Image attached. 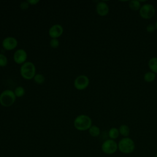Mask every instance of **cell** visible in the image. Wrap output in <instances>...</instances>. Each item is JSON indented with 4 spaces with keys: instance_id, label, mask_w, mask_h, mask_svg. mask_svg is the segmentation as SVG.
Returning a JSON list of instances; mask_svg holds the SVG:
<instances>
[{
    "instance_id": "cell-20",
    "label": "cell",
    "mask_w": 157,
    "mask_h": 157,
    "mask_svg": "<svg viewBox=\"0 0 157 157\" xmlns=\"http://www.w3.org/2000/svg\"><path fill=\"white\" fill-rule=\"evenodd\" d=\"M7 58L2 53H0V67H4L7 64Z\"/></svg>"
},
{
    "instance_id": "cell-6",
    "label": "cell",
    "mask_w": 157,
    "mask_h": 157,
    "mask_svg": "<svg viewBox=\"0 0 157 157\" xmlns=\"http://www.w3.org/2000/svg\"><path fill=\"white\" fill-rule=\"evenodd\" d=\"M139 14L144 19H150L155 14V9L151 4H145L141 6L139 10Z\"/></svg>"
},
{
    "instance_id": "cell-11",
    "label": "cell",
    "mask_w": 157,
    "mask_h": 157,
    "mask_svg": "<svg viewBox=\"0 0 157 157\" xmlns=\"http://www.w3.org/2000/svg\"><path fill=\"white\" fill-rule=\"evenodd\" d=\"M96 10L99 16L105 17L109 12V7L107 3L104 1H101L96 4Z\"/></svg>"
},
{
    "instance_id": "cell-10",
    "label": "cell",
    "mask_w": 157,
    "mask_h": 157,
    "mask_svg": "<svg viewBox=\"0 0 157 157\" xmlns=\"http://www.w3.org/2000/svg\"><path fill=\"white\" fill-rule=\"evenodd\" d=\"M63 33V28L59 24H55L52 25L49 30L48 34L52 39H58Z\"/></svg>"
},
{
    "instance_id": "cell-22",
    "label": "cell",
    "mask_w": 157,
    "mask_h": 157,
    "mask_svg": "<svg viewBox=\"0 0 157 157\" xmlns=\"http://www.w3.org/2000/svg\"><path fill=\"white\" fill-rule=\"evenodd\" d=\"M156 29V28H155V25H153V24H149L146 27V30L147 32L148 33H153Z\"/></svg>"
},
{
    "instance_id": "cell-18",
    "label": "cell",
    "mask_w": 157,
    "mask_h": 157,
    "mask_svg": "<svg viewBox=\"0 0 157 157\" xmlns=\"http://www.w3.org/2000/svg\"><path fill=\"white\" fill-rule=\"evenodd\" d=\"M33 80L34 82L38 85H41L44 83L45 82V77L42 74H36L34 75Z\"/></svg>"
},
{
    "instance_id": "cell-2",
    "label": "cell",
    "mask_w": 157,
    "mask_h": 157,
    "mask_svg": "<svg viewBox=\"0 0 157 157\" xmlns=\"http://www.w3.org/2000/svg\"><path fill=\"white\" fill-rule=\"evenodd\" d=\"M136 148L134 141L130 137H123L118 143V150L123 154H131Z\"/></svg>"
},
{
    "instance_id": "cell-13",
    "label": "cell",
    "mask_w": 157,
    "mask_h": 157,
    "mask_svg": "<svg viewBox=\"0 0 157 157\" xmlns=\"http://www.w3.org/2000/svg\"><path fill=\"white\" fill-rule=\"evenodd\" d=\"M148 67L151 72L157 74V57H153L148 61Z\"/></svg>"
},
{
    "instance_id": "cell-19",
    "label": "cell",
    "mask_w": 157,
    "mask_h": 157,
    "mask_svg": "<svg viewBox=\"0 0 157 157\" xmlns=\"http://www.w3.org/2000/svg\"><path fill=\"white\" fill-rule=\"evenodd\" d=\"M16 97L17 98H21L25 94V88L21 86H18L16 87L13 91Z\"/></svg>"
},
{
    "instance_id": "cell-4",
    "label": "cell",
    "mask_w": 157,
    "mask_h": 157,
    "mask_svg": "<svg viewBox=\"0 0 157 157\" xmlns=\"http://www.w3.org/2000/svg\"><path fill=\"white\" fill-rule=\"evenodd\" d=\"M16 98L13 91L5 90L0 94V104L5 107H10L13 104Z\"/></svg>"
},
{
    "instance_id": "cell-12",
    "label": "cell",
    "mask_w": 157,
    "mask_h": 157,
    "mask_svg": "<svg viewBox=\"0 0 157 157\" xmlns=\"http://www.w3.org/2000/svg\"><path fill=\"white\" fill-rule=\"evenodd\" d=\"M88 131L89 134L93 137H98L101 133L100 128L96 125H92Z\"/></svg>"
},
{
    "instance_id": "cell-14",
    "label": "cell",
    "mask_w": 157,
    "mask_h": 157,
    "mask_svg": "<svg viewBox=\"0 0 157 157\" xmlns=\"http://www.w3.org/2000/svg\"><path fill=\"white\" fill-rule=\"evenodd\" d=\"M118 130H119L120 134L121 136H123L124 137H127L129 135L130 129H129V126L126 124H121L119 127Z\"/></svg>"
},
{
    "instance_id": "cell-8",
    "label": "cell",
    "mask_w": 157,
    "mask_h": 157,
    "mask_svg": "<svg viewBox=\"0 0 157 157\" xmlns=\"http://www.w3.org/2000/svg\"><path fill=\"white\" fill-rule=\"evenodd\" d=\"M18 45V41L16 38L9 36L5 37L2 42V46L6 50L10 51L15 49Z\"/></svg>"
},
{
    "instance_id": "cell-24",
    "label": "cell",
    "mask_w": 157,
    "mask_h": 157,
    "mask_svg": "<svg viewBox=\"0 0 157 157\" xmlns=\"http://www.w3.org/2000/svg\"><path fill=\"white\" fill-rule=\"evenodd\" d=\"M27 1L29 5H36L39 2V0H28Z\"/></svg>"
},
{
    "instance_id": "cell-9",
    "label": "cell",
    "mask_w": 157,
    "mask_h": 157,
    "mask_svg": "<svg viewBox=\"0 0 157 157\" xmlns=\"http://www.w3.org/2000/svg\"><path fill=\"white\" fill-rule=\"evenodd\" d=\"M27 58H28V55L26 52L22 48L17 50L14 52L13 56V58L15 63L21 65H22L23 63L26 62Z\"/></svg>"
},
{
    "instance_id": "cell-16",
    "label": "cell",
    "mask_w": 157,
    "mask_h": 157,
    "mask_svg": "<svg viewBox=\"0 0 157 157\" xmlns=\"http://www.w3.org/2000/svg\"><path fill=\"white\" fill-rule=\"evenodd\" d=\"M129 7L132 10H134V11H137L138 10H140L141 7L140 1L138 0L131 1L129 2Z\"/></svg>"
},
{
    "instance_id": "cell-26",
    "label": "cell",
    "mask_w": 157,
    "mask_h": 157,
    "mask_svg": "<svg viewBox=\"0 0 157 157\" xmlns=\"http://www.w3.org/2000/svg\"><path fill=\"white\" fill-rule=\"evenodd\" d=\"M155 157H157V153L155 154Z\"/></svg>"
},
{
    "instance_id": "cell-7",
    "label": "cell",
    "mask_w": 157,
    "mask_h": 157,
    "mask_svg": "<svg viewBox=\"0 0 157 157\" xmlns=\"http://www.w3.org/2000/svg\"><path fill=\"white\" fill-rule=\"evenodd\" d=\"M90 83L88 77L85 75H80L75 78L74 82V87L78 90H83L86 89Z\"/></svg>"
},
{
    "instance_id": "cell-23",
    "label": "cell",
    "mask_w": 157,
    "mask_h": 157,
    "mask_svg": "<svg viewBox=\"0 0 157 157\" xmlns=\"http://www.w3.org/2000/svg\"><path fill=\"white\" fill-rule=\"evenodd\" d=\"M29 6V3L28 2V1H23V2H21L20 3V9L21 10H26L27 9H28Z\"/></svg>"
},
{
    "instance_id": "cell-21",
    "label": "cell",
    "mask_w": 157,
    "mask_h": 157,
    "mask_svg": "<svg viewBox=\"0 0 157 157\" xmlns=\"http://www.w3.org/2000/svg\"><path fill=\"white\" fill-rule=\"evenodd\" d=\"M59 42L58 39H52L50 41V46L53 48H56L59 47Z\"/></svg>"
},
{
    "instance_id": "cell-1",
    "label": "cell",
    "mask_w": 157,
    "mask_h": 157,
    "mask_svg": "<svg viewBox=\"0 0 157 157\" xmlns=\"http://www.w3.org/2000/svg\"><path fill=\"white\" fill-rule=\"evenodd\" d=\"M92 126L91 118L84 114H81L75 117L74 120V128L80 131H85L88 130Z\"/></svg>"
},
{
    "instance_id": "cell-15",
    "label": "cell",
    "mask_w": 157,
    "mask_h": 157,
    "mask_svg": "<svg viewBox=\"0 0 157 157\" xmlns=\"http://www.w3.org/2000/svg\"><path fill=\"white\" fill-rule=\"evenodd\" d=\"M120 135L119 130L118 128L115 127L111 128L109 131H108V136L109 137V139L112 140H115Z\"/></svg>"
},
{
    "instance_id": "cell-25",
    "label": "cell",
    "mask_w": 157,
    "mask_h": 157,
    "mask_svg": "<svg viewBox=\"0 0 157 157\" xmlns=\"http://www.w3.org/2000/svg\"><path fill=\"white\" fill-rule=\"evenodd\" d=\"M155 28H156V29H157V21L155 23Z\"/></svg>"
},
{
    "instance_id": "cell-5",
    "label": "cell",
    "mask_w": 157,
    "mask_h": 157,
    "mask_svg": "<svg viewBox=\"0 0 157 157\" xmlns=\"http://www.w3.org/2000/svg\"><path fill=\"white\" fill-rule=\"evenodd\" d=\"M102 151L106 155H113L118 150V144L110 139L105 140L101 145Z\"/></svg>"
},
{
    "instance_id": "cell-3",
    "label": "cell",
    "mask_w": 157,
    "mask_h": 157,
    "mask_svg": "<svg viewBox=\"0 0 157 157\" xmlns=\"http://www.w3.org/2000/svg\"><path fill=\"white\" fill-rule=\"evenodd\" d=\"M21 76L26 80H31L36 75V66L33 63L26 61L23 63L20 69Z\"/></svg>"
},
{
    "instance_id": "cell-17",
    "label": "cell",
    "mask_w": 157,
    "mask_h": 157,
    "mask_svg": "<svg viewBox=\"0 0 157 157\" xmlns=\"http://www.w3.org/2000/svg\"><path fill=\"white\" fill-rule=\"evenodd\" d=\"M144 78L146 82H148V83L152 82L156 78V74H155L151 71L147 72L144 74Z\"/></svg>"
}]
</instances>
